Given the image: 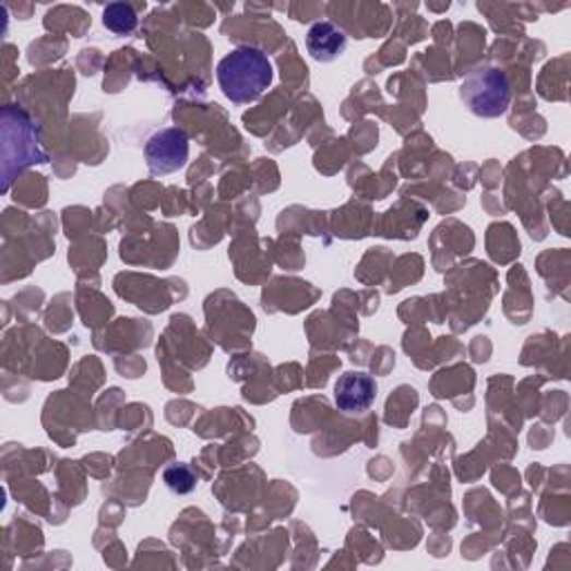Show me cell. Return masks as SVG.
Segmentation results:
<instances>
[{
	"mask_svg": "<svg viewBox=\"0 0 571 571\" xmlns=\"http://www.w3.org/2000/svg\"><path fill=\"white\" fill-rule=\"evenodd\" d=\"M348 38L346 34L331 21L316 23L306 34L308 55L320 63H333L346 51Z\"/></svg>",
	"mask_w": 571,
	"mask_h": 571,
	"instance_id": "obj_5",
	"label": "cell"
},
{
	"mask_svg": "<svg viewBox=\"0 0 571 571\" xmlns=\"http://www.w3.org/2000/svg\"><path fill=\"white\" fill-rule=\"evenodd\" d=\"M273 63L262 49L241 45L217 66V81L224 96L237 106L254 103L273 85Z\"/></svg>",
	"mask_w": 571,
	"mask_h": 571,
	"instance_id": "obj_1",
	"label": "cell"
},
{
	"mask_svg": "<svg viewBox=\"0 0 571 571\" xmlns=\"http://www.w3.org/2000/svg\"><path fill=\"white\" fill-rule=\"evenodd\" d=\"M460 100L464 108L480 119H496L509 110L511 85L498 68H476L460 83Z\"/></svg>",
	"mask_w": 571,
	"mask_h": 571,
	"instance_id": "obj_2",
	"label": "cell"
},
{
	"mask_svg": "<svg viewBox=\"0 0 571 571\" xmlns=\"http://www.w3.org/2000/svg\"><path fill=\"white\" fill-rule=\"evenodd\" d=\"M378 397V384L369 373L348 371L335 382V404L344 413H365Z\"/></svg>",
	"mask_w": 571,
	"mask_h": 571,
	"instance_id": "obj_4",
	"label": "cell"
},
{
	"mask_svg": "<svg viewBox=\"0 0 571 571\" xmlns=\"http://www.w3.org/2000/svg\"><path fill=\"white\" fill-rule=\"evenodd\" d=\"M103 25H106V29H110L117 36H128L136 29L139 19H136V12L132 5L112 3L103 10Z\"/></svg>",
	"mask_w": 571,
	"mask_h": 571,
	"instance_id": "obj_6",
	"label": "cell"
},
{
	"mask_svg": "<svg viewBox=\"0 0 571 571\" xmlns=\"http://www.w3.org/2000/svg\"><path fill=\"white\" fill-rule=\"evenodd\" d=\"M164 480H166L168 489L175 491V493H190L197 487V478L186 464L168 466L166 474H164Z\"/></svg>",
	"mask_w": 571,
	"mask_h": 571,
	"instance_id": "obj_7",
	"label": "cell"
},
{
	"mask_svg": "<svg viewBox=\"0 0 571 571\" xmlns=\"http://www.w3.org/2000/svg\"><path fill=\"white\" fill-rule=\"evenodd\" d=\"M190 143L188 134L179 128H166L152 134L145 143V162L152 175H170L188 164Z\"/></svg>",
	"mask_w": 571,
	"mask_h": 571,
	"instance_id": "obj_3",
	"label": "cell"
}]
</instances>
